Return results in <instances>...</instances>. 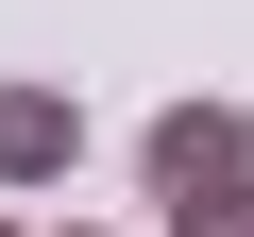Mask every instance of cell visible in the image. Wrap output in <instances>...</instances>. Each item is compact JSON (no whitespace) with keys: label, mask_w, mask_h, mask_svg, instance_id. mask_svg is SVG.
Masks as SVG:
<instances>
[{"label":"cell","mask_w":254,"mask_h":237,"mask_svg":"<svg viewBox=\"0 0 254 237\" xmlns=\"http://www.w3.org/2000/svg\"><path fill=\"white\" fill-rule=\"evenodd\" d=\"M0 237H17V220H0Z\"/></svg>","instance_id":"4"},{"label":"cell","mask_w":254,"mask_h":237,"mask_svg":"<svg viewBox=\"0 0 254 237\" xmlns=\"http://www.w3.org/2000/svg\"><path fill=\"white\" fill-rule=\"evenodd\" d=\"M68 237H85V220H68Z\"/></svg>","instance_id":"5"},{"label":"cell","mask_w":254,"mask_h":237,"mask_svg":"<svg viewBox=\"0 0 254 237\" xmlns=\"http://www.w3.org/2000/svg\"><path fill=\"white\" fill-rule=\"evenodd\" d=\"M170 237H254V186H203V203H170Z\"/></svg>","instance_id":"3"},{"label":"cell","mask_w":254,"mask_h":237,"mask_svg":"<svg viewBox=\"0 0 254 237\" xmlns=\"http://www.w3.org/2000/svg\"><path fill=\"white\" fill-rule=\"evenodd\" d=\"M85 170V102L68 85H0V186H68Z\"/></svg>","instance_id":"2"},{"label":"cell","mask_w":254,"mask_h":237,"mask_svg":"<svg viewBox=\"0 0 254 237\" xmlns=\"http://www.w3.org/2000/svg\"><path fill=\"white\" fill-rule=\"evenodd\" d=\"M136 186H153V203L254 186V102H153V118H136Z\"/></svg>","instance_id":"1"}]
</instances>
